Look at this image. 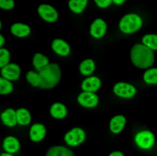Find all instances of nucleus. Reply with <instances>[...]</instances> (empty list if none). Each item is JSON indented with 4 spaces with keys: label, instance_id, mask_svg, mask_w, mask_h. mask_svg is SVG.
<instances>
[{
    "label": "nucleus",
    "instance_id": "obj_1",
    "mask_svg": "<svg viewBox=\"0 0 157 156\" xmlns=\"http://www.w3.org/2000/svg\"><path fill=\"white\" fill-rule=\"evenodd\" d=\"M132 62L139 68H146L152 66L155 58L151 49L146 46L137 44L134 46L131 53Z\"/></svg>",
    "mask_w": 157,
    "mask_h": 156
},
{
    "label": "nucleus",
    "instance_id": "obj_2",
    "mask_svg": "<svg viewBox=\"0 0 157 156\" xmlns=\"http://www.w3.org/2000/svg\"><path fill=\"white\" fill-rule=\"evenodd\" d=\"M39 71L42 80V87L46 88H52L55 87L61 76L59 66L53 63L48 64Z\"/></svg>",
    "mask_w": 157,
    "mask_h": 156
},
{
    "label": "nucleus",
    "instance_id": "obj_3",
    "mask_svg": "<svg viewBox=\"0 0 157 156\" xmlns=\"http://www.w3.org/2000/svg\"><path fill=\"white\" fill-rule=\"evenodd\" d=\"M143 25L142 17L135 13L124 15L120 22V29L124 34H132L141 29Z\"/></svg>",
    "mask_w": 157,
    "mask_h": 156
},
{
    "label": "nucleus",
    "instance_id": "obj_4",
    "mask_svg": "<svg viewBox=\"0 0 157 156\" xmlns=\"http://www.w3.org/2000/svg\"><path fill=\"white\" fill-rule=\"evenodd\" d=\"M21 70L20 66L16 63H10L2 68L1 77L9 81H15L20 78Z\"/></svg>",
    "mask_w": 157,
    "mask_h": 156
},
{
    "label": "nucleus",
    "instance_id": "obj_5",
    "mask_svg": "<svg viewBox=\"0 0 157 156\" xmlns=\"http://www.w3.org/2000/svg\"><path fill=\"white\" fill-rule=\"evenodd\" d=\"M135 142L140 148L144 149H149L154 144L155 136L153 134L149 131H142L136 135Z\"/></svg>",
    "mask_w": 157,
    "mask_h": 156
},
{
    "label": "nucleus",
    "instance_id": "obj_6",
    "mask_svg": "<svg viewBox=\"0 0 157 156\" xmlns=\"http://www.w3.org/2000/svg\"><path fill=\"white\" fill-rule=\"evenodd\" d=\"M85 133L83 130L76 128L70 131L65 136V140L69 145L76 146L84 142Z\"/></svg>",
    "mask_w": 157,
    "mask_h": 156
},
{
    "label": "nucleus",
    "instance_id": "obj_7",
    "mask_svg": "<svg viewBox=\"0 0 157 156\" xmlns=\"http://www.w3.org/2000/svg\"><path fill=\"white\" fill-rule=\"evenodd\" d=\"M113 92L117 96L123 98L132 97L136 92V89L134 86L125 83L120 82L113 87Z\"/></svg>",
    "mask_w": 157,
    "mask_h": 156
},
{
    "label": "nucleus",
    "instance_id": "obj_8",
    "mask_svg": "<svg viewBox=\"0 0 157 156\" xmlns=\"http://www.w3.org/2000/svg\"><path fill=\"white\" fill-rule=\"evenodd\" d=\"M38 12L39 15L47 22H55L59 17L56 9L48 5H41L39 7Z\"/></svg>",
    "mask_w": 157,
    "mask_h": 156
},
{
    "label": "nucleus",
    "instance_id": "obj_9",
    "mask_svg": "<svg viewBox=\"0 0 157 156\" xmlns=\"http://www.w3.org/2000/svg\"><path fill=\"white\" fill-rule=\"evenodd\" d=\"M107 25L101 19H96L92 23L90 27V34L95 38L102 37L106 33Z\"/></svg>",
    "mask_w": 157,
    "mask_h": 156
},
{
    "label": "nucleus",
    "instance_id": "obj_10",
    "mask_svg": "<svg viewBox=\"0 0 157 156\" xmlns=\"http://www.w3.org/2000/svg\"><path fill=\"white\" fill-rule=\"evenodd\" d=\"M79 103L86 108H93L97 106L98 102V97L94 93L84 92L78 97Z\"/></svg>",
    "mask_w": 157,
    "mask_h": 156
},
{
    "label": "nucleus",
    "instance_id": "obj_11",
    "mask_svg": "<svg viewBox=\"0 0 157 156\" xmlns=\"http://www.w3.org/2000/svg\"><path fill=\"white\" fill-rule=\"evenodd\" d=\"M10 32L13 36L22 38L28 36L31 32V29L26 24L16 23L10 27Z\"/></svg>",
    "mask_w": 157,
    "mask_h": 156
},
{
    "label": "nucleus",
    "instance_id": "obj_12",
    "mask_svg": "<svg viewBox=\"0 0 157 156\" xmlns=\"http://www.w3.org/2000/svg\"><path fill=\"white\" fill-rule=\"evenodd\" d=\"M1 120L2 122L6 126H14L17 123L16 111L11 108L6 109L1 114Z\"/></svg>",
    "mask_w": 157,
    "mask_h": 156
},
{
    "label": "nucleus",
    "instance_id": "obj_13",
    "mask_svg": "<svg viewBox=\"0 0 157 156\" xmlns=\"http://www.w3.org/2000/svg\"><path fill=\"white\" fill-rule=\"evenodd\" d=\"M52 49L59 55L67 56L70 52V47L66 42L60 39H56L52 44Z\"/></svg>",
    "mask_w": 157,
    "mask_h": 156
},
{
    "label": "nucleus",
    "instance_id": "obj_14",
    "mask_svg": "<svg viewBox=\"0 0 157 156\" xmlns=\"http://www.w3.org/2000/svg\"><path fill=\"white\" fill-rule=\"evenodd\" d=\"M46 134L45 127L42 124H36L31 127L30 136L33 142H38L43 139Z\"/></svg>",
    "mask_w": 157,
    "mask_h": 156
},
{
    "label": "nucleus",
    "instance_id": "obj_15",
    "mask_svg": "<svg viewBox=\"0 0 157 156\" xmlns=\"http://www.w3.org/2000/svg\"><path fill=\"white\" fill-rule=\"evenodd\" d=\"M101 81L96 77L86 78L83 81L82 87L84 90L88 92H93L98 90L101 86Z\"/></svg>",
    "mask_w": 157,
    "mask_h": 156
},
{
    "label": "nucleus",
    "instance_id": "obj_16",
    "mask_svg": "<svg viewBox=\"0 0 157 156\" xmlns=\"http://www.w3.org/2000/svg\"><path fill=\"white\" fill-rule=\"evenodd\" d=\"M125 118L122 115H118L111 120L110 124L111 131L114 133H119L121 131L125 124Z\"/></svg>",
    "mask_w": 157,
    "mask_h": 156
},
{
    "label": "nucleus",
    "instance_id": "obj_17",
    "mask_svg": "<svg viewBox=\"0 0 157 156\" xmlns=\"http://www.w3.org/2000/svg\"><path fill=\"white\" fill-rule=\"evenodd\" d=\"M17 120L20 125H25L29 124L31 121V116L29 112L25 108H17L16 110Z\"/></svg>",
    "mask_w": 157,
    "mask_h": 156
},
{
    "label": "nucleus",
    "instance_id": "obj_18",
    "mask_svg": "<svg viewBox=\"0 0 157 156\" xmlns=\"http://www.w3.org/2000/svg\"><path fill=\"white\" fill-rule=\"evenodd\" d=\"M3 145L6 151L10 153H16L20 148V144L18 140L13 137H7L5 139Z\"/></svg>",
    "mask_w": 157,
    "mask_h": 156
},
{
    "label": "nucleus",
    "instance_id": "obj_19",
    "mask_svg": "<svg viewBox=\"0 0 157 156\" xmlns=\"http://www.w3.org/2000/svg\"><path fill=\"white\" fill-rule=\"evenodd\" d=\"M50 112L52 116L56 119H62L64 118L67 114L66 107L63 104L56 103L53 104L51 108Z\"/></svg>",
    "mask_w": 157,
    "mask_h": 156
},
{
    "label": "nucleus",
    "instance_id": "obj_20",
    "mask_svg": "<svg viewBox=\"0 0 157 156\" xmlns=\"http://www.w3.org/2000/svg\"><path fill=\"white\" fill-rule=\"evenodd\" d=\"M14 89V86L11 81L0 77V95L12 94Z\"/></svg>",
    "mask_w": 157,
    "mask_h": 156
},
{
    "label": "nucleus",
    "instance_id": "obj_21",
    "mask_svg": "<svg viewBox=\"0 0 157 156\" xmlns=\"http://www.w3.org/2000/svg\"><path fill=\"white\" fill-rule=\"evenodd\" d=\"M32 63L37 70L42 69L48 64V59L40 53H36L32 58Z\"/></svg>",
    "mask_w": 157,
    "mask_h": 156
},
{
    "label": "nucleus",
    "instance_id": "obj_22",
    "mask_svg": "<svg viewBox=\"0 0 157 156\" xmlns=\"http://www.w3.org/2000/svg\"><path fill=\"white\" fill-rule=\"evenodd\" d=\"M46 156H73V155L65 147L57 146L50 148Z\"/></svg>",
    "mask_w": 157,
    "mask_h": 156
},
{
    "label": "nucleus",
    "instance_id": "obj_23",
    "mask_svg": "<svg viewBox=\"0 0 157 156\" xmlns=\"http://www.w3.org/2000/svg\"><path fill=\"white\" fill-rule=\"evenodd\" d=\"M87 4V0H70L69 6L76 13H80Z\"/></svg>",
    "mask_w": 157,
    "mask_h": 156
},
{
    "label": "nucleus",
    "instance_id": "obj_24",
    "mask_svg": "<svg viewBox=\"0 0 157 156\" xmlns=\"http://www.w3.org/2000/svg\"><path fill=\"white\" fill-rule=\"evenodd\" d=\"M26 78L28 82L35 87H42V80L39 74L30 71L27 73Z\"/></svg>",
    "mask_w": 157,
    "mask_h": 156
},
{
    "label": "nucleus",
    "instance_id": "obj_25",
    "mask_svg": "<svg viewBox=\"0 0 157 156\" xmlns=\"http://www.w3.org/2000/svg\"><path fill=\"white\" fill-rule=\"evenodd\" d=\"M95 69V64L90 59L86 60L81 63L79 67L80 72L84 75L91 74Z\"/></svg>",
    "mask_w": 157,
    "mask_h": 156
},
{
    "label": "nucleus",
    "instance_id": "obj_26",
    "mask_svg": "<svg viewBox=\"0 0 157 156\" xmlns=\"http://www.w3.org/2000/svg\"><path fill=\"white\" fill-rule=\"evenodd\" d=\"M143 43L150 49L157 50V35L154 34L147 35L143 39Z\"/></svg>",
    "mask_w": 157,
    "mask_h": 156
},
{
    "label": "nucleus",
    "instance_id": "obj_27",
    "mask_svg": "<svg viewBox=\"0 0 157 156\" xmlns=\"http://www.w3.org/2000/svg\"><path fill=\"white\" fill-rule=\"evenodd\" d=\"M144 80L149 84H157V68L148 70L144 75Z\"/></svg>",
    "mask_w": 157,
    "mask_h": 156
},
{
    "label": "nucleus",
    "instance_id": "obj_28",
    "mask_svg": "<svg viewBox=\"0 0 157 156\" xmlns=\"http://www.w3.org/2000/svg\"><path fill=\"white\" fill-rule=\"evenodd\" d=\"M10 59V52L5 48H0V68H3L9 63Z\"/></svg>",
    "mask_w": 157,
    "mask_h": 156
},
{
    "label": "nucleus",
    "instance_id": "obj_29",
    "mask_svg": "<svg viewBox=\"0 0 157 156\" xmlns=\"http://www.w3.org/2000/svg\"><path fill=\"white\" fill-rule=\"evenodd\" d=\"M14 6L13 0H0V7L3 9L9 10Z\"/></svg>",
    "mask_w": 157,
    "mask_h": 156
},
{
    "label": "nucleus",
    "instance_id": "obj_30",
    "mask_svg": "<svg viewBox=\"0 0 157 156\" xmlns=\"http://www.w3.org/2000/svg\"><path fill=\"white\" fill-rule=\"evenodd\" d=\"M113 0H95L96 4L101 8H106L111 4Z\"/></svg>",
    "mask_w": 157,
    "mask_h": 156
},
{
    "label": "nucleus",
    "instance_id": "obj_31",
    "mask_svg": "<svg viewBox=\"0 0 157 156\" xmlns=\"http://www.w3.org/2000/svg\"><path fill=\"white\" fill-rule=\"evenodd\" d=\"M126 0H113V2L116 5H120L122 4Z\"/></svg>",
    "mask_w": 157,
    "mask_h": 156
},
{
    "label": "nucleus",
    "instance_id": "obj_32",
    "mask_svg": "<svg viewBox=\"0 0 157 156\" xmlns=\"http://www.w3.org/2000/svg\"><path fill=\"white\" fill-rule=\"evenodd\" d=\"M5 43V39L0 34V48L2 47Z\"/></svg>",
    "mask_w": 157,
    "mask_h": 156
},
{
    "label": "nucleus",
    "instance_id": "obj_33",
    "mask_svg": "<svg viewBox=\"0 0 157 156\" xmlns=\"http://www.w3.org/2000/svg\"><path fill=\"white\" fill-rule=\"evenodd\" d=\"M110 156H124V155L121 152H115L112 153Z\"/></svg>",
    "mask_w": 157,
    "mask_h": 156
},
{
    "label": "nucleus",
    "instance_id": "obj_34",
    "mask_svg": "<svg viewBox=\"0 0 157 156\" xmlns=\"http://www.w3.org/2000/svg\"><path fill=\"white\" fill-rule=\"evenodd\" d=\"M1 156H13L12 155L10 154H3L1 155Z\"/></svg>",
    "mask_w": 157,
    "mask_h": 156
},
{
    "label": "nucleus",
    "instance_id": "obj_35",
    "mask_svg": "<svg viewBox=\"0 0 157 156\" xmlns=\"http://www.w3.org/2000/svg\"><path fill=\"white\" fill-rule=\"evenodd\" d=\"M1 28H2V23H1V20H0V30H1Z\"/></svg>",
    "mask_w": 157,
    "mask_h": 156
}]
</instances>
